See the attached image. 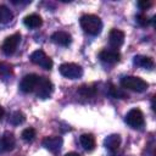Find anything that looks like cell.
Masks as SVG:
<instances>
[{
    "instance_id": "cell-1",
    "label": "cell",
    "mask_w": 156,
    "mask_h": 156,
    "mask_svg": "<svg viewBox=\"0 0 156 156\" xmlns=\"http://www.w3.org/2000/svg\"><path fill=\"white\" fill-rule=\"evenodd\" d=\"M80 27L85 33L98 35L102 29V22L96 15H84L80 17Z\"/></svg>"
},
{
    "instance_id": "cell-2",
    "label": "cell",
    "mask_w": 156,
    "mask_h": 156,
    "mask_svg": "<svg viewBox=\"0 0 156 156\" xmlns=\"http://www.w3.org/2000/svg\"><path fill=\"white\" fill-rule=\"evenodd\" d=\"M121 85L124 89H129L136 93H143L147 89L149 84L140 77L136 76H126L121 79Z\"/></svg>"
},
{
    "instance_id": "cell-3",
    "label": "cell",
    "mask_w": 156,
    "mask_h": 156,
    "mask_svg": "<svg viewBox=\"0 0 156 156\" xmlns=\"http://www.w3.org/2000/svg\"><path fill=\"white\" fill-rule=\"evenodd\" d=\"M58 71L63 77L69 78V79H78L83 76V68L79 65L73 63V62L62 63L58 67Z\"/></svg>"
},
{
    "instance_id": "cell-4",
    "label": "cell",
    "mask_w": 156,
    "mask_h": 156,
    "mask_svg": "<svg viewBox=\"0 0 156 156\" xmlns=\"http://www.w3.org/2000/svg\"><path fill=\"white\" fill-rule=\"evenodd\" d=\"M30 61L38 66H40L44 69H51L52 68V60L43 51V50H35L30 54Z\"/></svg>"
},
{
    "instance_id": "cell-5",
    "label": "cell",
    "mask_w": 156,
    "mask_h": 156,
    "mask_svg": "<svg viewBox=\"0 0 156 156\" xmlns=\"http://www.w3.org/2000/svg\"><path fill=\"white\" fill-rule=\"evenodd\" d=\"M20 41H21V34H20V33H15V34L7 37V38L4 40L2 45H1L2 52H4L6 56H11V55L16 51V49H17Z\"/></svg>"
},
{
    "instance_id": "cell-6",
    "label": "cell",
    "mask_w": 156,
    "mask_h": 156,
    "mask_svg": "<svg viewBox=\"0 0 156 156\" xmlns=\"http://www.w3.org/2000/svg\"><path fill=\"white\" fill-rule=\"evenodd\" d=\"M126 122L128 126L132 128H141L145 123L144 121V115L139 108H132L127 115H126Z\"/></svg>"
},
{
    "instance_id": "cell-7",
    "label": "cell",
    "mask_w": 156,
    "mask_h": 156,
    "mask_svg": "<svg viewBox=\"0 0 156 156\" xmlns=\"http://www.w3.org/2000/svg\"><path fill=\"white\" fill-rule=\"evenodd\" d=\"M35 91H37V96L38 98H40V99H48L51 95V93L54 91V85L49 80V78L40 77Z\"/></svg>"
},
{
    "instance_id": "cell-8",
    "label": "cell",
    "mask_w": 156,
    "mask_h": 156,
    "mask_svg": "<svg viewBox=\"0 0 156 156\" xmlns=\"http://www.w3.org/2000/svg\"><path fill=\"white\" fill-rule=\"evenodd\" d=\"M39 78L40 77L38 74H34V73H30V74L24 76L22 78L21 83H20V89L23 93H32V91H34L37 89Z\"/></svg>"
},
{
    "instance_id": "cell-9",
    "label": "cell",
    "mask_w": 156,
    "mask_h": 156,
    "mask_svg": "<svg viewBox=\"0 0 156 156\" xmlns=\"http://www.w3.org/2000/svg\"><path fill=\"white\" fill-rule=\"evenodd\" d=\"M99 57L105 63L115 65L121 60V54L115 49H104V50L100 51Z\"/></svg>"
},
{
    "instance_id": "cell-10",
    "label": "cell",
    "mask_w": 156,
    "mask_h": 156,
    "mask_svg": "<svg viewBox=\"0 0 156 156\" xmlns=\"http://www.w3.org/2000/svg\"><path fill=\"white\" fill-rule=\"evenodd\" d=\"M108 43L115 50L121 48L124 43V32H122L121 29H116V28L111 29L108 34Z\"/></svg>"
},
{
    "instance_id": "cell-11",
    "label": "cell",
    "mask_w": 156,
    "mask_h": 156,
    "mask_svg": "<svg viewBox=\"0 0 156 156\" xmlns=\"http://www.w3.org/2000/svg\"><path fill=\"white\" fill-rule=\"evenodd\" d=\"M62 143H63L62 138L57 135H51V136H46L43 139V145L52 152H57L61 149Z\"/></svg>"
},
{
    "instance_id": "cell-12",
    "label": "cell",
    "mask_w": 156,
    "mask_h": 156,
    "mask_svg": "<svg viewBox=\"0 0 156 156\" xmlns=\"http://www.w3.org/2000/svg\"><path fill=\"white\" fill-rule=\"evenodd\" d=\"M51 41L57 45H61V46H68L72 41V38H71L69 33H67L65 30H57V32L52 33Z\"/></svg>"
},
{
    "instance_id": "cell-13",
    "label": "cell",
    "mask_w": 156,
    "mask_h": 156,
    "mask_svg": "<svg viewBox=\"0 0 156 156\" xmlns=\"http://www.w3.org/2000/svg\"><path fill=\"white\" fill-rule=\"evenodd\" d=\"M15 144H16V140H15L13 134L10 132L4 133V135L0 138V154L12 150Z\"/></svg>"
},
{
    "instance_id": "cell-14",
    "label": "cell",
    "mask_w": 156,
    "mask_h": 156,
    "mask_svg": "<svg viewBox=\"0 0 156 156\" xmlns=\"http://www.w3.org/2000/svg\"><path fill=\"white\" fill-rule=\"evenodd\" d=\"M23 23H24L26 27H28L30 29H35V28H39L43 24V20H41V17L39 15L30 13V15H27L23 18Z\"/></svg>"
},
{
    "instance_id": "cell-15",
    "label": "cell",
    "mask_w": 156,
    "mask_h": 156,
    "mask_svg": "<svg viewBox=\"0 0 156 156\" xmlns=\"http://www.w3.org/2000/svg\"><path fill=\"white\" fill-rule=\"evenodd\" d=\"M121 145V136L118 134H111L105 139V146L111 152L117 151V149Z\"/></svg>"
},
{
    "instance_id": "cell-16",
    "label": "cell",
    "mask_w": 156,
    "mask_h": 156,
    "mask_svg": "<svg viewBox=\"0 0 156 156\" xmlns=\"http://www.w3.org/2000/svg\"><path fill=\"white\" fill-rule=\"evenodd\" d=\"M79 141L83 149L87 151H91L95 149V138L93 136V134H88V133L82 134L79 138Z\"/></svg>"
},
{
    "instance_id": "cell-17",
    "label": "cell",
    "mask_w": 156,
    "mask_h": 156,
    "mask_svg": "<svg viewBox=\"0 0 156 156\" xmlns=\"http://www.w3.org/2000/svg\"><path fill=\"white\" fill-rule=\"evenodd\" d=\"M134 65L139 66V67H143V68H146V69H151L154 67V61L151 57L149 56H143V55H138L134 57Z\"/></svg>"
},
{
    "instance_id": "cell-18",
    "label": "cell",
    "mask_w": 156,
    "mask_h": 156,
    "mask_svg": "<svg viewBox=\"0 0 156 156\" xmlns=\"http://www.w3.org/2000/svg\"><path fill=\"white\" fill-rule=\"evenodd\" d=\"M24 121H26V116H24V113H23L22 111H15V112L10 116V119H9V122H10L11 124H13V126H20V124H22Z\"/></svg>"
},
{
    "instance_id": "cell-19",
    "label": "cell",
    "mask_w": 156,
    "mask_h": 156,
    "mask_svg": "<svg viewBox=\"0 0 156 156\" xmlns=\"http://www.w3.org/2000/svg\"><path fill=\"white\" fill-rule=\"evenodd\" d=\"M13 17L12 12L10 11V9H7L4 5H0V23H7L9 21H11Z\"/></svg>"
},
{
    "instance_id": "cell-20",
    "label": "cell",
    "mask_w": 156,
    "mask_h": 156,
    "mask_svg": "<svg viewBox=\"0 0 156 156\" xmlns=\"http://www.w3.org/2000/svg\"><path fill=\"white\" fill-rule=\"evenodd\" d=\"M110 94H111L113 98H116V99H127V98H128L127 93H124L121 88H117V87H115V85H111V87H110Z\"/></svg>"
},
{
    "instance_id": "cell-21",
    "label": "cell",
    "mask_w": 156,
    "mask_h": 156,
    "mask_svg": "<svg viewBox=\"0 0 156 156\" xmlns=\"http://www.w3.org/2000/svg\"><path fill=\"white\" fill-rule=\"evenodd\" d=\"M35 129L34 128H26L23 132H22V139L27 143L29 141H33L34 138H35Z\"/></svg>"
},
{
    "instance_id": "cell-22",
    "label": "cell",
    "mask_w": 156,
    "mask_h": 156,
    "mask_svg": "<svg viewBox=\"0 0 156 156\" xmlns=\"http://www.w3.org/2000/svg\"><path fill=\"white\" fill-rule=\"evenodd\" d=\"M136 22H138V24H139V26H141V27H146V26L149 24L150 20L146 17V15L140 13V15H138V16H136Z\"/></svg>"
},
{
    "instance_id": "cell-23",
    "label": "cell",
    "mask_w": 156,
    "mask_h": 156,
    "mask_svg": "<svg viewBox=\"0 0 156 156\" xmlns=\"http://www.w3.org/2000/svg\"><path fill=\"white\" fill-rule=\"evenodd\" d=\"M151 5H152V2L149 1V0H140V1H138V7L140 10H147Z\"/></svg>"
},
{
    "instance_id": "cell-24",
    "label": "cell",
    "mask_w": 156,
    "mask_h": 156,
    "mask_svg": "<svg viewBox=\"0 0 156 156\" xmlns=\"http://www.w3.org/2000/svg\"><path fill=\"white\" fill-rule=\"evenodd\" d=\"M4 115H5V110H4L2 106H0V121H1V118L4 117Z\"/></svg>"
},
{
    "instance_id": "cell-25",
    "label": "cell",
    "mask_w": 156,
    "mask_h": 156,
    "mask_svg": "<svg viewBox=\"0 0 156 156\" xmlns=\"http://www.w3.org/2000/svg\"><path fill=\"white\" fill-rule=\"evenodd\" d=\"M65 156H79V154H77V152H68Z\"/></svg>"
}]
</instances>
